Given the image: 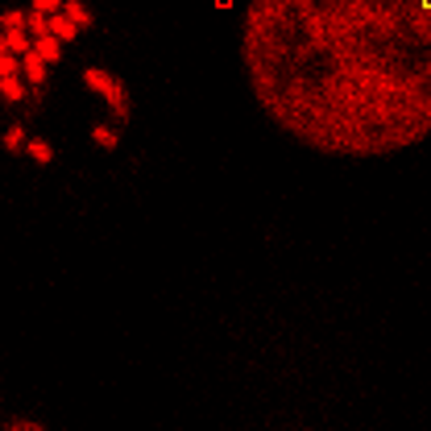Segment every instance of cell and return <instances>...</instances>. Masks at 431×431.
<instances>
[{"label": "cell", "instance_id": "1", "mask_svg": "<svg viewBox=\"0 0 431 431\" xmlns=\"http://www.w3.org/2000/svg\"><path fill=\"white\" fill-rule=\"evenodd\" d=\"M240 67L253 104L315 153L431 137V0H245Z\"/></svg>", "mask_w": 431, "mask_h": 431}, {"label": "cell", "instance_id": "2", "mask_svg": "<svg viewBox=\"0 0 431 431\" xmlns=\"http://www.w3.org/2000/svg\"><path fill=\"white\" fill-rule=\"evenodd\" d=\"M83 83L92 92H100V100H108V108H112L116 121H129V92H125V83L116 75H108L100 67H83Z\"/></svg>", "mask_w": 431, "mask_h": 431}, {"label": "cell", "instance_id": "3", "mask_svg": "<svg viewBox=\"0 0 431 431\" xmlns=\"http://www.w3.org/2000/svg\"><path fill=\"white\" fill-rule=\"evenodd\" d=\"M46 67H50V62L42 58V54H38V46L29 50V54H21V71H25V83H29L34 92L46 83Z\"/></svg>", "mask_w": 431, "mask_h": 431}, {"label": "cell", "instance_id": "4", "mask_svg": "<svg viewBox=\"0 0 431 431\" xmlns=\"http://www.w3.org/2000/svg\"><path fill=\"white\" fill-rule=\"evenodd\" d=\"M34 46H38V38H29L25 29H4V42H0V50H8V54H29Z\"/></svg>", "mask_w": 431, "mask_h": 431}, {"label": "cell", "instance_id": "5", "mask_svg": "<svg viewBox=\"0 0 431 431\" xmlns=\"http://www.w3.org/2000/svg\"><path fill=\"white\" fill-rule=\"evenodd\" d=\"M50 34L54 38H62V42H71V38H79V25L67 17V8L62 13H50Z\"/></svg>", "mask_w": 431, "mask_h": 431}, {"label": "cell", "instance_id": "6", "mask_svg": "<svg viewBox=\"0 0 431 431\" xmlns=\"http://www.w3.org/2000/svg\"><path fill=\"white\" fill-rule=\"evenodd\" d=\"M38 54H42L46 62H58V58H62V38H54V34L38 38Z\"/></svg>", "mask_w": 431, "mask_h": 431}, {"label": "cell", "instance_id": "7", "mask_svg": "<svg viewBox=\"0 0 431 431\" xmlns=\"http://www.w3.org/2000/svg\"><path fill=\"white\" fill-rule=\"evenodd\" d=\"M62 8H67V17H71V21H75L79 29H88V25H92V13H88V8H83L79 0H67Z\"/></svg>", "mask_w": 431, "mask_h": 431}, {"label": "cell", "instance_id": "8", "mask_svg": "<svg viewBox=\"0 0 431 431\" xmlns=\"http://www.w3.org/2000/svg\"><path fill=\"white\" fill-rule=\"evenodd\" d=\"M25 153H29L34 162H42V166H46L50 158H54V149H50V142H42V137H34V142L25 145Z\"/></svg>", "mask_w": 431, "mask_h": 431}, {"label": "cell", "instance_id": "9", "mask_svg": "<svg viewBox=\"0 0 431 431\" xmlns=\"http://www.w3.org/2000/svg\"><path fill=\"white\" fill-rule=\"evenodd\" d=\"M0 92H4V100H13V104L25 96V88H21V79H17V75H0Z\"/></svg>", "mask_w": 431, "mask_h": 431}, {"label": "cell", "instance_id": "10", "mask_svg": "<svg viewBox=\"0 0 431 431\" xmlns=\"http://www.w3.org/2000/svg\"><path fill=\"white\" fill-rule=\"evenodd\" d=\"M29 34H34V38H46V34H50V13L29 8Z\"/></svg>", "mask_w": 431, "mask_h": 431}, {"label": "cell", "instance_id": "11", "mask_svg": "<svg viewBox=\"0 0 431 431\" xmlns=\"http://www.w3.org/2000/svg\"><path fill=\"white\" fill-rule=\"evenodd\" d=\"M4 29H29V13L8 8V13H4Z\"/></svg>", "mask_w": 431, "mask_h": 431}, {"label": "cell", "instance_id": "12", "mask_svg": "<svg viewBox=\"0 0 431 431\" xmlns=\"http://www.w3.org/2000/svg\"><path fill=\"white\" fill-rule=\"evenodd\" d=\"M92 142L104 145V149H116V133H112V129H104V125H96V129H92Z\"/></svg>", "mask_w": 431, "mask_h": 431}, {"label": "cell", "instance_id": "13", "mask_svg": "<svg viewBox=\"0 0 431 431\" xmlns=\"http://www.w3.org/2000/svg\"><path fill=\"white\" fill-rule=\"evenodd\" d=\"M4 145H8V149H13V153H17V149H25V129H17V125H13V129H8V133H4Z\"/></svg>", "mask_w": 431, "mask_h": 431}, {"label": "cell", "instance_id": "14", "mask_svg": "<svg viewBox=\"0 0 431 431\" xmlns=\"http://www.w3.org/2000/svg\"><path fill=\"white\" fill-rule=\"evenodd\" d=\"M21 71V62H17V54H8V50H0V75H17Z\"/></svg>", "mask_w": 431, "mask_h": 431}, {"label": "cell", "instance_id": "15", "mask_svg": "<svg viewBox=\"0 0 431 431\" xmlns=\"http://www.w3.org/2000/svg\"><path fill=\"white\" fill-rule=\"evenodd\" d=\"M62 4H67V0H34L38 13H62Z\"/></svg>", "mask_w": 431, "mask_h": 431}, {"label": "cell", "instance_id": "16", "mask_svg": "<svg viewBox=\"0 0 431 431\" xmlns=\"http://www.w3.org/2000/svg\"><path fill=\"white\" fill-rule=\"evenodd\" d=\"M8 427H13V431H42V423H29V419H13Z\"/></svg>", "mask_w": 431, "mask_h": 431}]
</instances>
